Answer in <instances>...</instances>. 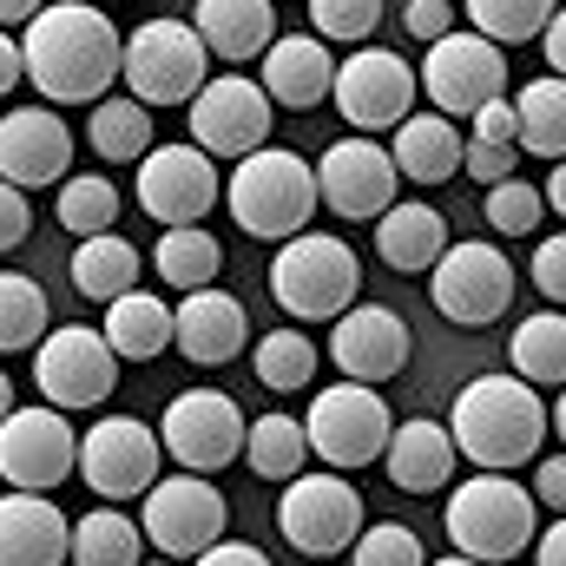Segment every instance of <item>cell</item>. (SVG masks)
<instances>
[{"label": "cell", "mask_w": 566, "mask_h": 566, "mask_svg": "<svg viewBox=\"0 0 566 566\" xmlns=\"http://www.w3.org/2000/svg\"><path fill=\"white\" fill-rule=\"evenodd\" d=\"M271 296L283 303V316L296 323H336L356 296H363V264L343 238L329 231H296L283 238L271 258Z\"/></svg>", "instance_id": "5b68a950"}, {"label": "cell", "mask_w": 566, "mask_h": 566, "mask_svg": "<svg viewBox=\"0 0 566 566\" xmlns=\"http://www.w3.org/2000/svg\"><path fill=\"white\" fill-rule=\"evenodd\" d=\"M20 80H27V60H20V40H13V33L0 27V99H7V93H13Z\"/></svg>", "instance_id": "f5cc1de1"}, {"label": "cell", "mask_w": 566, "mask_h": 566, "mask_svg": "<svg viewBox=\"0 0 566 566\" xmlns=\"http://www.w3.org/2000/svg\"><path fill=\"white\" fill-rule=\"evenodd\" d=\"M191 27L211 60L244 66V60H264V46L277 40V7L271 0H198Z\"/></svg>", "instance_id": "d4e9b609"}, {"label": "cell", "mask_w": 566, "mask_h": 566, "mask_svg": "<svg viewBox=\"0 0 566 566\" xmlns=\"http://www.w3.org/2000/svg\"><path fill=\"white\" fill-rule=\"evenodd\" d=\"M468 126H474L468 139H488V145H514V133H521V126H514V99H507V93H501V99H488Z\"/></svg>", "instance_id": "c3c4849f"}, {"label": "cell", "mask_w": 566, "mask_h": 566, "mask_svg": "<svg viewBox=\"0 0 566 566\" xmlns=\"http://www.w3.org/2000/svg\"><path fill=\"white\" fill-rule=\"evenodd\" d=\"M316 343L296 329V323H283V329H271V336H258V349H251V369H258V382L264 389H277V396H290V389H310L316 382Z\"/></svg>", "instance_id": "8d00e7d4"}, {"label": "cell", "mask_w": 566, "mask_h": 566, "mask_svg": "<svg viewBox=\"0 0 566 566\" xmlns=\"http://www.w3.org/2000/svg\"><path fill=\"white\" fill-rule=\"evenodd\" d=\"M541 53H547V73L566 80V7H554V20L541 27Z\"/></svg>", "instance_id": "816d5d0a"}, {"label": "cell", "mask_w": 566, "mask_h": 566, "mask_svg": "<svg viewBox=\"0 0 566 566\" xmlns=\"http://www.w3.org/2000/svg\"><path fill=\"white\" fill-rule=\"evenodd\" d=\"M514 145L521 151H534V158H566V80H527L521 93H514Z\"/></svg>", "instance_id": "d6a6232c"}, {"label": "cell", "mask_w": 566, "mask_h": 566, "mask_svg": "<svg viewBox=\"0 0 566 566\" xmlns=\"http://www.w3.org/2000/svg\"><path fill=\"white\" fill-rule=\"evenodd\" d=\"M73 521L53 507V494H0V566H66Z\"/></svg>", "instance_id": "603a6c76"}, {"label": "cell", "mask_w": 566, "mask_h": 566, "mask_svg": "<svg viewBox=\"0 0 566 566\" xmlns=\"http://www.w3.org/2000/svg\"><path fill=\"white\" fill-rule=\"evenodd\" d=\"M119 80L139 106H191L198 86L211 80V53L191 20H145L139 33H126Z\"/></svg>", "instance_id": "8992f818"}, {"label": "cell", "mask_w": 566, "mask_h": 566, "mask_svg": "<svg viewBox=\"0 0 566 566\" xmlns=\"http://www.w3.org/2000/svg\"><path fill=\"white\" fill-rule=\"evenodd\" d=\"M448 434H454V454L488 468V474H514L527 461H541V441L554 434L547 428V402L534 382H521L514 369L501 376H474L454 409H448Z\"/></svg>", "instance_id": "7a4b0ae2"}, {"label": "cell", "mask_w": 566, "mask_h": 566, "mask_svg": "<svg viewBox=\"0 0 566 566\" xmlns=\"http://www.w3.org/2000/svg\"><path fill=\"white\" fill-rule=\"evenodd\" d=\"M231 527L224 494L211 488V474H158L139 494V534L145 547H158L165 560H198L205 547H218Z\"/></svg>", "instance_id": "52a82bcc"}, {"label": "cell", "mask_w": 566, "mask_h": 566, "mask_svg": "<svg viewBox=\"0 0 566 566\" xmlns=\"http://www.w3.org/2000/svg\"><path fill=\"white\" fill-rule=\"evenodd\" d=\"M554 7L560 0H468V20L494 46H527V40H541V27L554 20Z\"/></svg>", "instance_id": "ab89813d"}, {"label": "cell", "mask_w": 566, "mask_h": 566, "mask_svg": "<svg viewBox=\"0 0 566 566\" xmlns=\"http://www.w3.org/2000/svg\"><path fill=\"white\" fill-rule=\"evenodd\" d=\"M158 468H165L158 428H145L139 416H99L86 428V441H80V461H73V474L99 501H139L158 481Z\"/></svg>", "instance_id": "e0dca14e"}, {"label": "cell", "mask_w": 566, "mask_h": 566, "mask_svg": "<svg viewBox=\"0 0 566 566\" xmlns=\"http://www.w3.org/2000/svg\"><path fill=\"white\" fill-rule=\"evenodd\" d=\"M33 382L46 396V409H99L113 389H119V356L99 329L86 323H66V329H46L33 343Z\"/></svg>", "instance_id": "8fae6325"}, {"label": "cell", "mask_w": 566, "mask_h": 566, "mask_svg": "<svg viewBox=\"0 0 566 566\" xmlns=\"http://www.w3.org/2000/svg\"><path fill=\"white\" fill-rule=\"evenodd\" d=\"M382 468H389V481L402 488V494H434V488H448L454 481V434L448 422H402L389 434V448H382Z\"/></svg>", "instance_id": "484cf974"}, {"label": "cell", "mask_w": 566, "mask_h": 566, "mask_svg": "<svg viewBox=\"0 0 566 566\" xmlns=\"http://www.w3.org/2000/svg\"><path fill=\"white\" fill-rule=\"evenodd\" d=\"M80 461V434L66 422V409L46 402H13V416L0 422V481L20 494H53Z\"/></svg>", "instance_id": "2e32d148"}, {"label": "cell", "mask_w": 566, "mask_h": 566, "mask_svg": "<svg viewBox=\"0 0 566 566\" xmlns=\"http://www.w3.org/2000/svg\"><path fill=\"white\" fill-rule=\"evenodd\" d=\"M119 53L126 33L93 0H46L20 33L27 80L46 93V106H99L119 80Z\"/></svg>", "instance_id": "6da1fadb"}, {"label": "cell", "mask_w": 566, "mask_h": 566, "mask_svg": "<svg viewBox=\"0 0 566 566\" xmlns=\"http://www.w3.org/2000/svg\"><path fill=\"white\" fill-rule=\"evenodd\" d=\"M27 231H33V205H27V191H20V185H7V178H0V258H7V251H20V244H27Z\"/></svg>", "instance_id": "bcb514c9"}, {"label": "cell", "mask_w": 566, "mask_h": 566, "mask_svg": "<svg viewBox=\"0 0 566 566\" xmlns=\"http://www.w3.org/2000/svg\"><path fill=\"white\" fill-rule=\"evenodd\" d=\"M363 527H369V521H363V494H356L336 468L283 481L277 534L296 547V554H310V560H336V554H349V547H356V534H363Z\"/></svg>", "instance_id": "9c48e42d"}, {"label": "cell", "mask_w": 566, "mask_h": 566, "mask_svg": "<svg viewBox=\"0 0 566 566\" xmlns=\"http://www.w3.org/2000/svg\"><path fill=\"white\" fill-rule=\"evenodd\" d=\"M303 434H310V454L323 468L356 474V468L382 461V448L396 434V416L369 382H336V389H316V402L303 416Z\"/></svg>", "instance_id": "ba28073f"}, {"label": "cell", "mask_w": 566, "mask_h": 566, "mask_svg": "<svg viewBox=\"0 0 566 566\" xmlns=\"http://www.w3.org/2000/svg\"><path fill=\"white\" fill-rule=\"evenodd\" d=\"M376 251H382V264L389 271H434V258L448 251V218L434 211V205H422V198H396L382 218H376Z\"/></svg>", "instance_id": "4316f807"}, {"label": "cell", "mask_w": 566, "mask_h": 566, "mask_svg": "<svg viewBox=\"0 0 566 566\" xmlns=\"http://www.w3.org/2000/svg\"><path fill=\"white\" fill-rule=\"evenodd\" d=\"M244 461L258 481H296L303 461H310V434L296 416H258L244 428Z\"/></svg>", "instance_id": "d590c367"}, {"label": "cell", "mask_w": 566, "mask_h": 566, "mask_svg": "<svg viewBox=\"0 0 566 566\" xmlns=\"http://www.w3.org/2000/svg\"><path fill=\"white\" fill-rule=\"evenodd\" d=\"M547 428H554V434H560V448H566V389H560V402H554V409H547Z\"/></svg>", "instance_id": "6f0895ef"}, {"label": "cell", "mask_w": 566, "mask_h": 566, "mask_svg": "<svg viewBox=\"0 0 566 566\" xmlns=\"http://www.w3.org/2000/svg\"><path fill=\"white\" fill-rule=\"evenodd\" d=\"M271 7H277V0H271Z\"/></svg>", "instance_id": "6125c7cd"}, {"label": "cell", "mask_w": 566, "mask_h": 566, "mask_svg": "<svg viewBox=\"0 0 566 566\" xmlns=\"http://www.w3.org/2000/svg\"><path fill=\"white\" fill-rule=\"evenodd\" d=\"M244 336H251V316L231 290L205 283V290H185V303L171 310V349L198 369H224L244 356Z\"/></svg>", "instance_id": "7402d4cb"}, {"label": "cell", "mask_w": 566, "mask_h": 566, "mask_svg": "<svg viewBox=\"0 0 566 566\" xmlns=\"http://www.w3.org/2000/svg\"><path fill=\"white\" fill-rule=\"evenodd\" d=\"M428 566H481V560H468V554H448V560H428Z\"/></svg>", "instance_id": "91938a15"}, {"label": "cell", "mask_w": 566, "mask_h": 566, "mask_svg": "<svg viewBox=\"0 0 566 566\" xmlns=\"http://www.w3.org/2000/svg\"><path fill=\"white\" fill-rule=\"evenodd\" d=\"M534 501H541V507H554V514H566V448L534 461Z\"/></svg>", "instance_id": "681fc988"}, {"label": "cell", "mask_w": 566, "mask_h": 566, "mask_svg": "<svg viewBox=\"0 0 566 566\" xmlns=\"http://www.w3.org/2000/svg\"><path fill=\"white\" fill-rule=\"evenodd\" d=\"M507 363H514V376L534 382V389H566V316L560 310L521 316V329L507 336Z\"/></svg>", "instance_id": "1f68e13d"}, {"label": "cell", "mask_w": 566, "mask_h": 566, "mask_svg": "<svg viewBox=\"0 0 566 566\" xmlns=\"http://www.w3.org/2000/svg\"><path fill=\"white\" fill-rule=\"evenodd\" d=\"M119 185L113 178H99V171H66L60 178V224L73 231V238H99V231H113L119 224Z\"/></svg>", "instance_id": "74e56055"}, {"label": "cell", "mask_w": 566, "mask_h": 566, "mask_svg": "<svg viewBox=\"0 0 566 566\" xmlns=\"http://www.w3.org/2000/svg\"><path fill=\"white\" fill-rule=\"evenodd\" d=\"M416 93H422L416 66L402 53H389V46H356L336 66V86H329L343 126H356V133H396L416 113Z\"/></svg>", "instance_id": "9a60e30c"}, {"label": "cell", "mask_w": 566, "mask_h": 566, "mask_svg": "<svg viewBox=\"0 0 566 566\" xmlns=\"http://www.w3.org/2000/svg\"><path fill=\"white\" fill-rule=\"evenodd\" d=\"M402 27H409L422 46H434L441 33H454V7H448V0H409V7H402Z\"/></svg>", "instance_id": "7dc6e473"}, {"label": "cell", "mask_w": 566, "mask_h": 566, "mask_svg": "<svg viewBox=\"0 0 566 566\" xmlns=\"http://www.w3.org/2000/svg\"><path fill=\"white\" fill-rule=\"evenodd\" d=\"M349 566H428V554H422V541H416V527H402V521H376V527L356 534Z\"/></svg>", "instance_id": "7bdbcfd3"}, {"label": "cell", "mask_w": 566, "mask_h": 566, "mask_svg": "<svg viewBox=\"0 0 566 566\" xmlns=\"http://www.w3.org/2000/svg\"><path fill=\"white\" fill-rule=\"evenodd\" d=\"M46 0H0V27H27Z\"/></svg>", "instance_id": "9f6ffc18"}, {"label": "cell", "mask_w": 566, "mask_h": 566, "mask_svg": "<svg viewBox=\"0 0 566 566\" xmlns=\"http://www.w3.org/2000/svg\"><path fill=\"white\" fill-rule=\"evenodd\" d=\"M310 171H316V205H329L343 224H376L402 191V171H396L389 145H376L369 133L336 139Z\"/></svg>", "instance_id": "4fadbf2b"}, {"label": "cell", "mask_w": 566, "mask_h": 566, "mask_svg": "<svg viewBox=\"0 0 566 566\" xmlns=\"http://www.w3.org/2000/svg\"><path fill=\"white\" fill-rule=\"evenodd\" d=\"M224 198V178H218V158L198 151V145H151L139 158V211L158 218L165 231L171 224H205V211Z\"/></svg>", "instance_id": "d6986e66"}, {"label": "cell", "mask_w": 566, "mask_h": 566, "mask_svg": "<svg viewBox=\"0 0 566 566\" xmlns=\"http://www.w3.org/2000/svg\"><path fill=\"white\" fill-rule=\"evenodd\" d=\"M541 198H547V211H560V218H566V158H554V171H547Z\"/></svg>", "instance_id": "11a10c76"}, {"label": "cell", "mask_w": 566, "mask_h": 566, "mask_svg": "<svg viewBox=\"0 0 566 566\" xmlns=\"http://www.w3.org/2000/svg\"><path fill=\"white\" fill-rule=\"evenodd\" d=\"M151 133H158V126H151V106H139L133 93H126V99L106 93V99L93 106V119H86V139H93V151H99L106 165H139L145 151H151Z\"/></svg>", "instance_id": "836d02e7"}, {"label": "cell", "mask_w": 566, "mask_h": 566, "mask_svg": "<svg viewBox=\"0 0 566 566\" xmlns=\"http://www.w3.org/2000/svg\"><path fill=\"white\" fill-rule=\"evenodd\" d=\"M224 205L238 218L244 238H264V244H283L310 224L316 211V171L283 151V145H264L251 158H238V171L224 178Z\"/></svg>", "instance_id": "277c9868"}, {"label": "cell", "mask_w": 566, "mask_h": 566, "mask_svg": "<svg viewBox=\"0 0 566 566\" xmlns=\"http://www.w3.org/2000/svg\"><path fill=\"white\" fill-rule=\"evenodd\" d=\"M481 218H488V231H501V238H527V231H541V218H547V198H541V185H527V178L514 171V178L488 185V198H481Z\"/></svg>", "instance_id": "60d3db41"}, {"label": "cell", "mask_w": 566, "mask_h": 566, "mask_svg": "<svg viewBox=\"0 0 566 566\" xmlns=\"http://www.w3.org/2000/svg\"><path fill=\"white\" fill-rule=\"evenodd\" d=\"M461 145H468V133H461L454 119H441V113H409V119L396 126L389 158H396V171L416 178V185H448V178L461 171Z\"/></svg>", "instance_id": "83f0119b"}, {"label": "cell", "mask_w": 566, "mask_h": 566, "mask_svg": "<svg viewBox=\"0 0 566 566\" xmlns=\"http://www.w3.org/2000/svg\"><path fill=\"white\" fill-rule=\"evenodd\" d=\"M53 310H46V290L20 271H0V356H20L46 336Z\"/></svg>", "instance_id": "f35d334b"}, {"label": "cell", "mask_w": 566, "mask_h": 566, "mask_svg": "<svg viewBox=\"0 0 566 566\" xmlns=\"http://www.w3.org/2000/svg\"><path fill=\"white\" fill-rule=\"evenodd\" d=\"M191 566H271V560H264L251 541H218V547H205Z\"/></svg>", "instance_id": "f907efd6"}, {"label": "cell", "mask_w": 566, "mask_h": 566, "mask_svg": "<svg viewBox=\"0 0 566 566\" xmlns=\"http://www.w3.org/2000/svg\"><path fill=\"white\" fill-rule=\"evenodd\" d=\"M139 560H145V534L133 514H119V501H106V507L73 521L66 566H139Z\"/></svg>", "instance_id": "4dcf8cb0"}, {"label": "cell", "mask_w": 566, "mask_h": 566, "mask_svg": "<svg viewBox=\"0 0 566 566\" xmlns=\"http://www.w3.org/2000/svg\"><path fill=\"white\" fill-rule=\"evenodd\" d=\"M258 86L271 93V106H290V113L323 106L329 86H336L329 40H316V33H277V40L264 46V80H258Z\"/></svg>", "instance_id": "cb8c5ba5"}, {"label": "cell", "mask_w": 566, "mask_h": 566, "mask_svg": "<svg viewBox=\"0 0 566 566\" xmlns=\"http://www.w3.org/2000/svg\"><path fill=\"white\" fill-rule=\"evenodd\" d=\"M73 290L86 303H113L126 290H139V251L119 238V231H99V238H80L73 244V264H66Z\"/></svg>", "instance_id": "f546056e"}, {"label": "cell", "mask_w": 566, "mask_h": 566, "mask_svg": "<svg viewBox=\"0 0 566 566\" xmlns=\"http://www.w3.org/2000/svg\"><path fill=\"white\" fill-rule=\"evenodd\" d=\"M441 527H448L454 554H468V560H481V566H507L534 547V534H541V501H534V488H521L514 474L474 468V474L448 494Z\"/></svg>", "instance_id": "3957f363"}, {"label": "cell", "mask_w": 566, "mask_h": 566, "mask_svg": "<svg viewBox=\"0 0 566 566\" xmlns=\"http://www.w3.org/2000/svg\"><path fill=\"white\" fill-rule=\"evenodd\" d=\"M428 296H434V310H441L448 323H461V329L501 323L507 303H514V264H507V251H494V244H481V238L448 244V251L434 258V271H428Z\"/></svg>", "instance_id": "5bb4252c"}, {"label": "cell", "mask_w": 566, "mask_h": 566, "mask_svg": "<svg viewBox=\"0 0 566 566\" xmlns=\"http://www.w3.org/2000/svg\"><path fill=\"white\" fill-rule=\"evenodd\" d=\"M461 171L481 178V185H501L521 171V145H488V139H468L461 145Z\"/></svg>", "instance_id": "f6af8a7d"}, {"label": "cell", "mask_w": 566, "mask_h": 566, "mask_svg": "<svg viewBox=\"0 0 566 566\" xmlns=\"http://www.w3.org/2000/svg\"><path fill=\"white\" fill-rule=\"evenodd\" d=\"M527 277H534V290H541L554 310H566V231H554V238H541V244H534Z\"/></svg>", "instance_id": "ee69618b"}, {"label": "cell", "mask_w": 566, "mask_h": 566, "mask_svg": "<svg viewBox=\"0 0 566 566\" xmlns=\"http://www.w3.org/2000/svg\"><path fill=\"white\" fill-rule=\"evenodd\" d=\"M534 566H566V514L547 534H534Z\"/></svg>", "instance_id": "db71d44e"}, {"label": "cell", "mask_w": 566, "mask_h": 566, "mask_svg": "<svg viewBox=\"0 0 566 566\" xmlns=\"http://www.w3.org/2000/svg\"><path fill=\"white\" fill-rule=\"evenodd\" d=\"M139 566H178V560H139Z\"/></svg>", "instance_id": "94428289"}, {"label": "cell", "mask_w": 566, "mask_h": 566, "mask_svg": "<svg viewBox=\"0 0 566 566\" xmlns=\"http://www.w3.org/2000/svg\"><path fill=\"white\" fill-rule=\"evenodd\" d=\"M99 336L113 343V356H119V363H151V356H165V349H171V303H165V296H151V290H126V296H113V303H106Z\"/></svg>", "instance_id": "f1b7e54d"}, {"label": "cell", "mask_w": 566, "mask_h": 566, "mask_svg": "<svg viewBox=\"0 0 566 566\" xmlns=\"http://www.w3.org/2000/svg\"><path fill=\"white\" fill-rule=\"evenodd\" d=\"M13 416V382H7V369H0V422Z\"/></svg>", "instance_id": "680465c9"}, {"label": "cell", "mask_w": 566, "mask_h": 566, "mask_svg": "<svg viewBox=\"0 0 566 566\" xmlns=\"http://www.w3.org/2000/svg\"><path fill=\"white\" fill-rule=\"evenodd\" d=\"M93 7H99V0H93Z\"/></svg>", "instance_id": "be15d7a7"}, {"label": "cell", "mask_w": 566, "mask_h": 566, "mask_svg": "<svg viewBox=\"0 0 566 566\" xmlns=\"http://www.w3.org/2000/svg\"><path fill=\"white\" fill-rule=\"evenodd\" d=\"M409 323L389 303H349L329 329V363L343 369V382H389L409 369Z\"/></svg>", "instance_id": "ffe728a7"}, {"label": "cell", "mask_w": 566, "mask_h": 566, "mask_svg": "<svg viewBox=\"0 0 566 566\" xmlns=\"http://www.w3.org/2000/svg\"><path fill=\"white\" fill-rule=\"evenodd\" d=\"M73 171V126L53 106H13L0 119V178L20 191L60 185Z\"/></svg>", "instance_id": "44dd1931"}, {"label": "cell", "mask_w": 566, "mask_h": 566, "mask_svg": "<svg viewBox=\"0 0 566 566\" xmlns=\"http://www.w3.org/2000/svg\"><path fill=\"white\" fill-rule=\"evenodd\" d=\"M416 86L428 93V106L441 113V119H474L488 99H501L507 93V60H501V46L494 40H481L474 27L461 33H441L434 46H428V60L416 66Z\"/></svg>", "instance_id": "30bf717a"}, {"label": "cell", "mask_w": 566, "mask_h": 566, "mask_svg": "<svg viewBox=\"0 0 566 566\" xmlns=\"http://www.w3.org/2000/svg\"><path fill=\"white\" fill-rule=\"evenodd\" d=\"M310 27H316V40L369 46L382 27V0H310Z\"/></svg>", "instance_id": "b9f144b4"}, {"label": "cell", "mask_w": 566, "mask_h": 566, "mask_svg": "<svg viewBox=\"0 0 566 566\" xmlns=\"http://www.w3.org/2000/svg\"><path fill=\"white\" fill-rule=\"evenodd\" d=\"M244 409L224 389H185L165 402L158 416V448L185 468V474H218L244 454Z\"/></svg>", "instance_id": "7c38bea8"}, {"label": "cell", "mask_w": 566, "mask_h": 566, "mask_svg": "<svg viewBox=\"0 0 566 566\" xmlns=\"http://www.w3.org/2000/svg\"><path fill=\"white\" fill-rule=\"evenodd\" d=\"M271 93L244 73H211L191 99V145L211 158H251L271 145Z\"/></svg>", "instance_id": "ac0fdd59"}, {"label": "cell", "mask_w": 566, "mask_h": 566, "mask_svg": "<svg viewBox=\"0 0 566 566\" xmlns=\"http://www.w3.org/2000/svg\"><path fill=\"white\" fill-rule=\"evenodd\" d=\"M151 271L171 283V290H205V283H218V271H224V244L211 231H198V224H171L158 238V251H151Z\"/></svg>", "instance_id": "e575fe53"}]
</instances>
